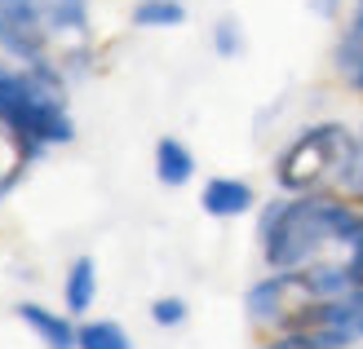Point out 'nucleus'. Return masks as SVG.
Instances as JSON below:
<instances>
[{"label": "nucleus", "mask_w": 363, "mask_h": 349, "mask_svg": "<svg viewBox=\"0 0 363 349\" xmlns=\"http://www.w3.org/2000/svg\"><path fill=\"white\" fill-rule=\"evenodd\" d=\"M13 314L45 349H76V323L80 319H71L67 309H49L40 301H18Z\"/></svg>", "instance_id": "nucleus-7"}, {"label": "nucleus", "mask_w": 363, "mask_h": 349, "mask_svg": "<svg viewBox=\"0 0 363 349\" xmlns=\"http://www.w3.org/2000/svg\"><path fill=\"white\" fill-rule=\"evenodd\" d=\"M257 349H346V345L323 327H288V332H270V341H262Z\"/></svg>", "instance_id": "nucleus-12"}, {"label": "nucleus", "mask_w": 363, "mask_h": 349, "mask_svg": "<svg viewBox=\"0 0 363 349\" xmlns=\"http://www.w3.org/2000/svg\"><path fill=\"white\" fill-rule=\"evenodd\" d=\"M0 137H9V133H5V128H0ZM13 181H18V177H13L9 168H0V195H5V190L13 186Z\"/></svg>", "instance_id": "nucleus-17"}, {"label": "nucleus", "mask_w": 363, "mask_h": 349, "mask_svg": "<svg viewBox=\"0 0 363 349\" xmlns=\"http://www.w3.org/2000/svg\"><path fill=\"white\" fill-rule=\"evenodd\" d=\"M76 349H133V336L120 319H80Z\"/></svg>", "instance_id": "nucleus-11"}, {"label": "nucleus", "mask_w": 363, "mask_h": 349, "mask_svg": "<svg viewBox=\"0 0 363 349\" xmlns=\"http://www.w3.org/2000/svg\"><path fill=\"white\" fill-rule=\"evenodd\" d=\"M98 301V261L94 256H76L62 274V309L71 319H89Z\"/></svg>", "instance_id": "nucleus-9"}, {"label": "nucleus", "mask_w": 363, "mask_h": 349, "mask_svg": "<svg viewBox=\"0 0 363 349\" xmlns=\"http://www.w3.org/2000/svg\"><path fill=\"white\" fill-rule=\"evenodd\" d=\"M354 155V128L341 120H315L297 128L279 146L270 177L279 195H311V190H337L346 177V164Z\"/></svg>", "instance_id": "nucleus-4"}, {"label": "nucleus", "mask_w": 363, "mask_h": 349, "mask_svg": "<svg viewBox=\"0 0 363 349\" xmlns=\"http://www.w3.org/2000/svg\"><path fill=\"white\" fill-rule=\"evenodd\" d=\"M252 208H257V186L244 177L217 173L199 186V212L213 217V222H235V217H248Z\"/></svg>", "instance_id": "nucleus-6"}, {"label": "nucleus", "mask_w": 363, "mask_h": 349, "mask_svg": "<svg viewBox=\"0 0 363 349\" xmlns=\"http://www.w3.org/2000/svg\"><path fill=\"white\" fill-rule=\"evenodd\" d=\"M186 5L182 0H138L129 9V23L138 31H173V27H186Z\"/></svg>", "instance_id": "nucleus-10"}, {"label": "nucleus", "mask_w": 363, "mask_h": 349, "mask_svg": "<svg viewBox=\"0 0 363 349\" xmlns=\"http://www.w3.org/2000/svg\"><path fill=\"white\" fill-rule=\"evenodd\" d=\"M257 252L266 270L337 265L363 283V204L341 190L275 195L257 212Z\"/></svg>", "instance_id": "nucleus-1"}, {"label": "nucleus", "mask_w": 363, "mask_h": 349, "mask_svg": "<svg viewBox=\"0 0 363 349\" xmlns=\"http://www.w3.org/2000/svg\"><path fill=\"white\" fill-rule=\"evenodd\" d=\"M213 53L217 58H240L244 53V27H240V18H217L213 23Z\"/></svg>", "instance_id": "nucleus-14"}, {"label": "nucleus", "mask_w": 363, "mask_h": 349, "mask_svg": "<svg viewBox=\"0 0 363 349\" xmlns=\"http://www.w3.org/2000/svg\"><path fill=\"white\" fill-rule=\"evenodd\" d=\"M186 319H191V305H186V297H177V292H164V297L151 301V323L164 327V332H177Z\"/></svg>", "instance_id": "nucleus-13"}, {"label": "nucleus", "mask_w": 363, "mask_h": 349, "mask_svg": "<svg viewBox=\"0 0 363 349\" xmlns=\"http://www.w3.org/2000/svg\"><path fill=\"white\" fill-rule=\"evenodd\" d=\"M151 168H155V181H160V186L182 190V186H191V177L199 173V159H195V151H191L182 137L164 133V137H155Z\"/></svg>", "instance_id": "nucleus-8"}, {"label": "nucleus", "mask_w": 363, "mask_h": 349, "mask_svg": "<svg viewBox=\"0 0 363 349\" xmlns=\"http://www.w3.org/2000/svg\"><path fill=\"white\" fill-rule=\"evenodd\" d=\"M301 327H323V332H333L341 345H363V283L311 305V314L301 319Z\"/></svg>", "instance_id": "nucleus-5"}, {"label": "nucleus", "mask_w": 363, "mask_h": 349, "mask_svg": "<svg viewBox=\"0 0 363 349\" xmlns=\"http://www.w3.org/2000/svg\"><path fill=\"white\" fill-rule=\"evenodd\" d=\"M341 195H350L354 204H363V128L354 133V155H350V164H346V177H341V186H337Z\"/></svg>", "instance_id": "nucleus-15"}, {"label": "nucleus", "mask_w": 363, "mask_h": 349, "mask_svg": "<svg viewBox=\"0 0 363 349\" xmlns=\"http://www.w3.org/2000/svg\"><path fill=\"white\" fill-rule=\"evenodd\" d=\"M341 5H346V0H311L315 18H337V13H341Z\"/></svg>", "instance_id": "nucleus-16"}, {"label": "nucleus", "mask_w": 363, "mask_h": 349, "mask_svg": "<svg viewBox=\"0 0 363 349\" xmlns=\"http://www.w3.org/2000/svg\"><path fill=\"white\" fill-rule=\"evenodd\" d=\"M0 128L31 164L53 146L76 142V120H71L58 67H35L0 53Z\"/></svg>", "instance_id": "nucleus-2"}, {"label": "nucleus", "mask_w": 363, "mask_h": 349, "mask_svg": "<svg viewBox=\"0 0 363 349\" xmlns=\"http://www.w3.org/2000/svg\"><path fill=\"white\" fill-rule=\"evenodd\" d=\"M346 349H363V345H346Z\"/></svg>", "instance_id": "nucleus-18"}, {"label": "nucleus", "mask_w": 363, "mask_h": 349, "mask_svg": "<svg viewBox=\"0 0 363 349\" xmlns=\"http://www.w3.org/2000/svg\"><path fill=\"white\" fill-rule=\"evenodd\" d=\"M89 35V0H0V53L58 67L53 49Z\"/></svg>", "instance_id": "nucleus-3"}]
</instances>
